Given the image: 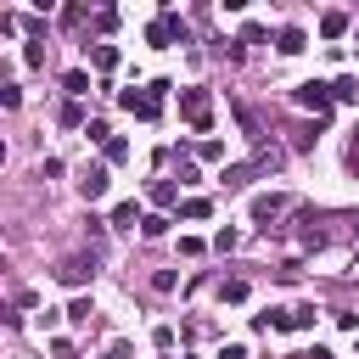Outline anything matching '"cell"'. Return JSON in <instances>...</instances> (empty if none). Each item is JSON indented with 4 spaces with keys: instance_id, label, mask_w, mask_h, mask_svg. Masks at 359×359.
<instances>
[{
    "instance_id": "30",
    "label": "cell",
    "mask_w": 359,
    "mask_h": 359,
    "mask_svg": "<svg viewBox=\"0 0 359 359\" xmlns=\"http://www.w3.org/2000/svg\"><path fill=\"white\" fill-rule=\"evenodd\" d=\"M151 342H157V348L168 353V348H174V325H157V331H151Z\"/></svg>"
},
{
    "instance_id": "13",
    "label": "cell",
    "mask_w": 359,
    "mask_h": 359,
    "mask_svg": "<svg viewBox=\"0 0 359 359\" xmlns=\"http://www.w3.org/2000/svg\"><path fill=\"white\" fill-rule=\"evenodd\" d=\"M151 202H157V208H174V202H180V185H174V180H157V185H151Z\"/></svg>"
},
{
    "instance_id": "5",
    "label": "cell",
    "mask_w": 359,
    "mask_h": 359,
    "mask_svg": "<svg viewBox=\"0 0 359 359\" xmlns=\"http://www.w3.org/2000/svg\"><path fill=\"white\" fill-rule=\"evenodd\" d=\"M280 213H286V196H252V224L258 230H269Z\"/></svg>"
},
{
    "instance_id": "14",
    "label": "cell",
    "mask_w": 359,
    "mask_h": 359,
    "mask_svg": "<svg viewBox=\"0 0 359 359\" xmlns=\"http://www.w3.org/2000/svg\"><path fill=\"white\" fill-rule=\"evenodd\" d=\"M208 213H213L208 196H185V202H180V219H208Z\"/></svg>"
},
{
    "instance_id": "33",
    "label": "cell",
    "mask_w": 359,
    "mask_h": 359,
    "mask_svg": "<svg viewBox=\"0 0 359 359\" xmlns=\"http://www.w3.org/2000/svg\"><path fill=\"white\" fill-rule=\"evenodd\" d=\"M219 359H247V348H241V342H230V348H224Z\"/></svg>"
},
{
    "instance_id": "7",
    "label": "cell",
    "mask_w": 359,
    "mask_h": 359,
    "mask_svg": "<svg viewBox=\"0 0 359 359\" xmlns=\"http://www.w3.org/2000/svg\"><path fill=\"white\" fill-rule=\"evenodd\" d=\"M62 90H67V101L90 95V73H84V67H67V73H62Z\"/></svg>"
},
{
    "instance_id": "26",
    "label": "cell",
    "mask_w": 359,
    "mask_h": 359,
    "mask_svg": "<svg viewBox=\"0 0 359 359\" xmlns=\"http://www.w3.org/2000/svg\"><path fill=\"white\" fill-rule=\"evenodd\" d=\"M95 28H101V34H112V28H118V11H112V6H101V11H95Z\"/></svg>"
},
{
    "instance_id": "12",
    "label": "cell",
    "mask_w": 359,
    "mask_h": 359,
    "mask_svg": "<svg viewBox=\"0 0 359 359\" xmlns=\"http://www.w3.org/2000/svg\"><path fill=\"white\" fill-rule=\"evenodd\" d=\"M320 34H325V39H342V34H348V11H325V17H320Z\"/></svg>"
},
{
    "instance_id": "4",
    "label": "cell",
    "mask_w": 359,
    "mask_h": 359,
    "mask_svg": "<svg viewBox=\"0 0 359 359\" xmlns=\"http://www.w3.org/2000/svg\"><path fill=\"white\" fill-rule=\"evenodd\" d=\"M107 180H112V174H107V163H90V168H84V180H79V196H84V202H101V196H107Z\"/></svg>"
},
{
    "instance_id": "22",
    "label": "cell",
    "mask_w": 359,
    "mask_h": 359,
    "mask_svg": "<svg viewBox=\"0 0 359 359\" xmlns=\"http://www.w3.org/2000/svg\"><path fill=\"white\" fill-rule=\"evenodd\" d=\"M213 247H219V252H236V247H241V230H230V224H224V230L213 236Z\"/></svg>"
},
{
    "instance_id": "28",
    "label": "cell",
    "mask_w": 359,
    "mask_h": 359,
    "mask_svg": "<svg viewBox=\"0 0 359 359\" xmlns=\"http://www.w3.org/2000/svg\"><path fill=\"white\" fill-rule=\"evenodd\" d=\"M84 140H101V146H107V140H112V129H107L101 118H90V129H84Z\"/></svg>"
},
{
    "instance_id": "17",
    "label": "cell",
    "mask_w": 359,
    "mask_h": 359,
    "mask_svg": "<svg viewBox=\"0 0 359 359\" xmlns=\"http://www.w3.org/2000/svg\"><path fill=\"white\" fill-rule=\"evenodd\" d=\"M314 135H320V123H303V129H292V151H309V146H314Z\"/></svg>"
},
{
    "instance_id": "19",
    "label": "cell",
    "mask_w": 359,
    "mask_h": 359,
    "mask_svg": "<svg viewBox=\"0 0 359 359\" xmlns=\"http://www.w3.org/2000/svg\"><path fill=\"white\" fill-rule=\"evenodd\" d=\"M314 320H320V314H314V303H297V309H292V331H309Z\"/></svg>"
},
{
    "instance_id": "1",
    "label": "cell",
    "mask_w": 359,
    "mask_h": 359,
    "mask_svg": "<svg viewBox=\"0 0 359 359\" xmlns=\"http://www.w3.org/2000/svg\"><path fill=\"white\" fill-rule=\"evenodd\" d=\"M168 90H174L168 79H151L146 90H123V95H118V107H123L129 118H140V123H157V118H163V95H168Z\"/></svg>"
},
{
    "instance_id": "32",
    "label": "cell",
    "mask_w": 359,
    "mask_h": 359,
    "mask_svg": "<svg viewBox=\"0 0 359 359\" xmlns=\"http://www.w3.org/2000/svg\"><path fill=\"white\" fill-rule=\"evenodd\" d=\"M348 168H359V129H353V140H348Z\"/></svg>"
},
{
    "instance_id": "18",
    "label": "cell",
    "mask_w": 359,
    "mask_h": 359,
    "mask_svg": "<svg viewBox=\"0 0 359 359\" xmlns=\"http://www.w3.org/2000/svg\"><path fill=\"white\" fill-rule=\"evenodd\" d=\"M140 236H151V241H157V236H168V213H146V224H140Z\"/></svg>"
},
{
    "instance_id": "10",
    "label": "cell",
    "mask_w": 359,
    "mask_h": 359,
    "mask_svg": "<svg viewBox=\"0 0 359 359\" xmlns=\"http://www.w3.org/2000/svg\"><path fill=\"white\" fill-rule=\"evenodd\" d=\"M146 45H157V50H163V45H174V22H168V17L146 22Z\"/></svg>"
},
{
    "instance_id": "9",
    "label": "cell",
    "mask_w": 359,
    "mask_h": 359,
    "mask_svg": "<svg viewBox=\"0 0 359 359\" xmlns=\"http://www.w3.org/2000/svg\"><path fill=\"white\" fill-rule=\"evenodd\" d=\"M84 275H90V258H62L56 264V280H67V286H79Z\"/></svg>"
},
{
    "instance_id": "2",
    "label": "cell",
    "mask_w": 359,
    "mask_h": 359,
    "mask_svg": "<svg viewBox=\"0 0 359 359\" xmlns=\"http://www.w3.org/2000/svg\"><path fill=\"white\" fill-rule=\"evenodd\" d=\"M180 118H185L196 135H208V129H213V95H208V90H180Z\"/></svg>"
},
{
    "instance_id": "25",
    "label": "cell",
    "mask_w": 359,
    "mask_h": 359,
    "mask_svg": "<svg viewBox=\"0 0 359 359\" xmlns=\"http://www.w3.org/2000/svg\"><path fill=\"white\" fill-rule=\"evenodd\" d=\"M90 314H95V309H90V297H73V303H67V320H79V325H84Z\"/></svg>"
},
{
    "instance_id": "6",
    "label": "cell",
    "mask_w": 359,
    "mask_h": 359,
    "mask_svg": "<svg viewBox=\"0 0 359 359\" xmlns=\"http://www.w3.org/2000/svg\"><path fill=\"white\" fill-rule=\"evenodd\" d=\"M303 45H309V34H303V28H297V22H286V28H280V34H275V50H280V56H297V50H303Z\"/></svg>"
},
{
    "instance_id": "23",
    "label": "cell",
    "mask_w": 359,
    "mask_h": 359,
    "mask_svg": "<svg viewBox=\"0 0 359 359\" xmlns=\"http://www.w3.org/2000/svg\"><path fill=\"white\" fill-rule=\"evenodd\" d=\"M219 297H224V303H247V280H224Z\"/></svg>"
},
{
    "instance_id": "21",
    "label": "cell",
    "mask_w": 359,
    "mask_h": 359,
    "mask_svg": "<svg viewBox=\"0 0 359 359\" xmlns=\"http://www.w3.org/2000/svg\"><path fill=\"white\" fill-rule=\"evenodd\" d=\"M196 157H202V163H219V157H224V140H196Z\"/></svg>"
},
{
    "instance_id": "31",
    "label": "cell",
    "mask_w": 359,
    "mask_h": 359,
    "mask_svg": "<svg viewBox=\"0 0 359 359\" xmlns=\"http://www.w3.org/2000/svg\"><path fill=\"white\" fill-rule=\"evenodd\" d=\"M50 359H79V353H73V342H67V337H56V342H50Z\"/></svg>"
},
{
    "instance_id": "11",
    "label": "cell",
    "mask_w": 359,
    "mask_h": 359,
    "mask_svg": "<svg viewBox=\"0 0 359 359\" xmlns=\"http://www.w3.org/2000/svg\"><path fill=\"white\" fill-rule=\"evenodd\" d=\"M90 67L95 73H112L118 67V45H90Z\"/></svg>"
},
{
    "instance_id": "16",
    "label": "cell",
    "mask_w": 359,
    "mask_h": 359,
    "mask_svg": "<svg viewBox=\"0 0 359 359\" xmlns=\"http://www.w3.org/2000/svg\"><path fill=\"white\" fill-rule=\"evenodd\" d=\"M123 157H129V140H123V135H112V140L101 146V163H123Z\"/></svg>"
},
{
    "instance_id": "15",
    "label": "cell",
    "mask_w": 359,
    "mask_h": 359,
    "mask_svg": "<svg viewBox=\"0 0 359 359\" xmlns=\"http://www.w3.org/2000/svg\"><path fill=\"white\" fill-rule=\"evenodd\" d=\"M56 118H62L67 129H90V123H84V107H79V101H62V112H56Z\"/></svg>"
},
{
    "instance_id": "3",
    "label": "cell",
    "mask_w": 359,
    "mask_h": 359,
    "mask_svg": "<svg viewBox=\"0 0 359 359\" xmlns=\"http://www.w3.org/2000/svg\"><path fill=\"white\" fill-rule=\"evenodd\" d=\"M292 101H297L303 112H314V123H320V118L331 112V101H337V95H331V84H320V79H309V84H297V90H292Z\"/></svg>"
},
{
    "instance_id": "20",
    "label": "cell",
    "mask_w": 359,
    "mask_h": 359,
    "mask_svg": "<svg viewBox=\"0 0 359 359\" xmlns=\"http://www.w3.org/2000/svg\"><path fill=\"white\" fill-rule=\"evenodd\" d=\"M331 95H337V101H359V79H348V73H342V79L331 84Z\"/></svg>"
},
{
    "instance_id": "27",
    "label": "cell",
    "mask_w": 359,
    "mask_h": 359,
    "mask_svg": "<svg viewBox=\"0 0 359 359\" xmlns=\"http://www.w3.org/2000/svg\"><path fill=\"white\" fill-rule=\"evenodd\" d=\"M264 34H269L264 22H247V28H241V45H264Z\"/></svg>"
},
{
    "instance_id": "24",
    "label": "cell",
    "mask_w": 359,
    "mask_h": 359,
    "mask_svg": "<svg viewBox=\"0 0 359 359\" xmlns=\"http://www.w3.org/2000/svg\"><path fill=\"white\" fill-rule=\"evenodd\" d=\"M22 62H28V67H45V39H28V50H22Z\"/></svg>"
},
{
    "instance_id": "34",
    "label": "cell",
    "mask_w": 359,
    "mask_h": 359,
    "mask_svg": "<svg viewBox=\"0 0 359 359\" xmlns=\"http://www.w3.org/2000/svg\"><path fill=\"white\" fill-rule=\"evenodd\" d=\"M314 359H331V353H325V348H314Z\"/></svg>"
},
{
    "instance_id": "29",
    "label": "cell",
    "mask_w": 359,
    "mask_h": 359,
    "mask_svg": "<svg viewBox=\"0 0 359 359\" xmlns=\"http://www.w3.org/2000/svg\"><path fill=\"white\" fill-rule=\"evenodd\" d=\"M151 292H174V269H157L151 275Z\"/></svg>"
},
{
    "instance_id": "8",
    "label": "cell",
    "mask_w": 359,
    "mask_h": 359,
    "mask_svg": "<svg viewBox=\"0 0 359 359\" xmlns=\"http://www.w3.org/2000/svg\"><path fill=\"white\" fill-rule=\"evenodd\" d=\"M112 224H118V230H135V224H146L140 202H118V208H112Z\"/></svg>"
}]
</instances>
